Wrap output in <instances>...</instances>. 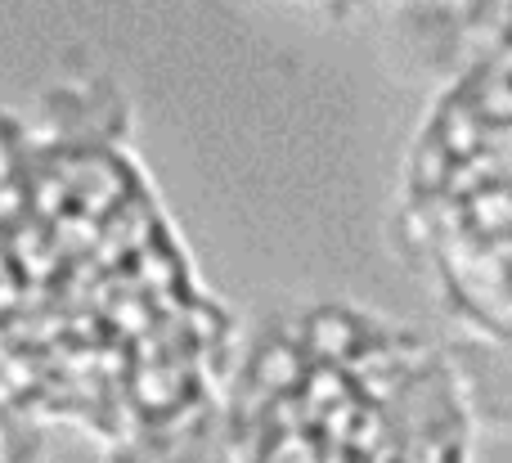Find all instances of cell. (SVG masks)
I'll use <instances>...</instances> for the list:
<instances>
[{
	"label": "cell",
	"instance_id": "1",
	"mask_svg": "<svg viewBox=\"0 0 512 463\" xmlns=\"http://www.w3.org/2000/svg\"><path fill=\"white\" fill-rule=\"evenodd\" d=\"M261 463H472V401L441 347L319 302L261 356Z\"/></svg>",
	"mask_w": 512,
	"mask_h": 463
},
{
	"label": "cell",
	"instance_id": "2",
	"mask_svg": "<svg viewBox=\"0 0 512 463\" xmlns=\"http://www.w3.org/2000/svg\"><path fill=\"white\" fill-rule=\"evenodd\" d=\"M445 86L405 162V234L472 329L512 342V0H450Z\"/></svg>",
	"mask_w": 512,
	"mask_h": 463
},
{
	"label": "cell",
	"instance_id": "3",
	"mask_svg": "<svg viewBox=\"0 0 512 463\" xmlns=\"http://www.w3.org/2000/svg\"><path fill=\"white\" fill-rule=\"evenodd\" d=\"M297 5H315L319 14H355V9L378 5V0H297Z\"/></svg>",
	"mask_w": 512,
	"mask_h": 463
}]
</instances>
